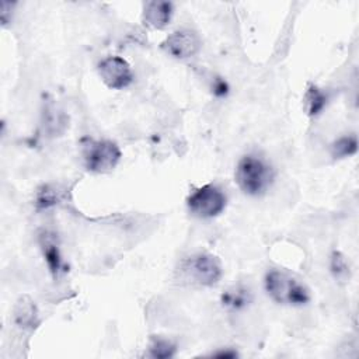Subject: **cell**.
<instances>
[{"label": "cell", "instance_id": "3957f363", "mask_svg": "<svg viewBox=\"0 0 359 359\" xmlns=\"http://www.w3.org/2000/svg\"><path fill=\"white\" fill-rule=\"evenodd\" d=\"M178 272L184 283L203 287L215 286L223 275L219 258L208 252L188 257L181 262Z\"/></svg>", "mask_w": 359, "mask_h": 359}, {"label": "cell", "instance_id": "8992f818", "mask_svg": "<svg viewBox=\"0 0 359 359\" xmlns=\"http://www.w3.org/2000/svg\"><path fill=\"white\" fill-rule=\"evenodd\" d=\"M98 74L104 84L112 90H122L133 81L130 65L121 56H108L98 63Z\"/></svg>", "mask_w": 359, "mask_h": 359}, {"label": "cell", "instance_id": "8fae6325", "mask_svg": "<svg viewBox=\"0 0 359 359\" xmlns=\"http://www.w3.org/2000/svg\"><path fill=\"white\" fill-rule=\"evenodd\" d=\"M41 247H42L43 258L46 261V265H48L50 273L53 276H57L59 272L62 271V257H60L57 244H55V241L49 236L43 234L42 241H41Z\"/></svg>", "mask_w": 359, "mask_h": 359}, {"label": "cell", "instance_id": "277c9868", "mask_svg": "<svg viewBox=\"0 0 359 359\" xmlns=\"http://www.w3.org/2000/svg\"><path fill=\"white\" fill-rule=\"evenodd\" d=\"M81 146L84 165L91 172H111L121 161L122 153L115 142L84 139Z\"/></svg>", "mask_w": 359, "mask_h": 359}, {"label": "cell", "instance_id": "6da1fadb", "mask_svg": "<svg viewBox=\"0 0 359 359\" xmlns=\"http://www.w3.org/2000/svg\"><path fill=\"white\" fill-rule=\"evenodd\" d=\"M238 188L250 196L264 195L273 182V168L257 156H244L238 160L234 174Z\"/></svg>", "mask_w": 359, "mask_h": 359}, {"label": "cell", "instance_id": "7a4b0ae2", "mask_svg": "<svg viewBox=\"0 0 359 359\" xmlns=\"http://www.w3.org/2000/svg\"><path fill=\"white\" fill-rule=\"evenodd\" d=\"M268 296L278 304L303 306L311 299L309 287L297 278L282 269H271L264 279Z\"/></svg>", "mask_w": 359, "mask_h": 359}, {"label": "cell", "instance_id": "4fadbf2b", "mask_svg": "<svg viewBox=\"0 0 359 359\" xmlns=\"http://www.w3.org/2000/svg\"><path fill=\"white\" fill-rule=\"evenodd\" d=\"M63 198V191L56 185H42L35 196V203L39 209H46L59 203Z\"/></svg>", "mask_w": 359, "mask_h": 359}, {"label": "cell", "instance_id": "ba28073f", "mask_svg": "<svg viewBox=\"0 0 359 359\" xmlns=\"http://www.w3.org/2000/svg\"><path fill=\"white\" fill-rule=\"evenodd\" d=\"M172 17V4L170 1H147L143 7V21L153 29H163Z\"/></svg>", "mask_w": 359, "mask_h": 359}, {"label": "cell", "instance_id": "5b68a950", "mask_svg": "<svg viewBox=\"0 0 359 359\" xmlns=\"http://www.w3.org/2000/svg\"><path fill=\"white\" fill-rule=\"evenodd\" d=\"M227 203L224 192L213 185L206 184L196 188L187 198V208L189 213L199 219H212L219 216Z\"/></svg>", "mask_w": 359, "mask_h": 359}, {"label": "cell", "instance_id": "5bb4252c", "mask_svg": "<svg viewBox=\"0 0 359 359\" xmlns=\"http://www.w3.org/2000/svg\"><path fill=\"white\" fill-rule=\"evenodd\" d=\"M358 150V139L355 135L341 136L331 144V156L334 158H345L355 154Z\"/></svg>", "mask_w": 359, "mask_h": 359}, {"label": "cell", "instance_id": "7c38bea8", "mask_svg": "<svg viewBox=\"0 0 359 359\" xmlns=\"http://www.w3.org/2000/svg\"><path fill=\"white\" fill-rule=\"evenodd\" d=\"M250 302H251V294H250L248 289L241 287V286L231 287L222 294V304L226 309L233 310V311L244 309Z\"/></svg>", "mask_w": 359, "mask_h": 359}, {"label": "cell", "instance_id": "9a60e30c", "mask_svg": "<svg viewBox=\"0 0 359 359\" xmlns=\"http://www.w3.org/2000/svg\"><path fill=\"white\" fill-rule=\"evenodd\" d=\"M175 344L165 338H153L150 344V356L157 359H167L174 356L175 353Z\"/></svg>", "mask_w": 359, "mask_h": 359}, {"label": "cell", "instance_id": "e0dca14e", "mask_svg": "<svg viewBox=\"0 0 359 359\" xmlns=\"http://www.w3.org/2000/svg\"><path fill=\"white\" fill-rule=\"evenodd\" d=\"M215 356H226V358L230 356V358H233V356H237V352H234V351L233 352H216Z\"/></svg>", "mask_w": 359, "mask_h": 359}, {"label": "cell", "instance_id": "30bf717a", "mask_svg": "<svg viewBox=\"0 0 359 359\" xmlns=\"http://www.w3.org/2000/svg\"><path fill=\"white\" fill-rule=\"evenodd\" d=\"M327 105V94L316 84H309L303 95V109L309 116H317Z\"/></svg>", "mask_w": 359, "mask_h": 359}, {"label": "cell", "instance_id": "2e32d148", "mask_svg": "<svg viewBox=\"0 0 359 359\" xmlns=\"http://www.w3.org/2000/svg\"><path fill=\"white\" fill-rule=\"evenodd\" d=\"M331 271H332L334 276L339 280H345L346 278H349V266H348V262L345 261V258L342 257V254H339V252L332 254Z\"/></svg>", "mask_w": 359, "mask_h": 359}, {"label": "cell", "instance_id": "52a82bcc", "mask_svg": "<svg viewBox=\"0 0 359 359\" xmlns=\"http://www.w3.org/2000/svg\"><path fill=\"white\" fill-rule=\"evenodd\" d=\"M201 39L196 32L191 29H177L170 34L161 43L163 49L177 59H188L195 56L201 49Z\"/></svg>", "mask_w": 359, "mask_h": 359}, {"label": "cell", "instance_id": "9c48e42d", "mask_svg": "<svg viewBox=\"0 0 359 359\" xmlns=\"http://www.w3.org/2000/svg\"><path fill=\"white\" fill-rule=\"evenodd\" d=\"M14 321L24 330H32L39 324L35 303L28 296H21L14 306Z\"/></svg>", "mask_w": 359, "mask_h": 359}]
</instances>
